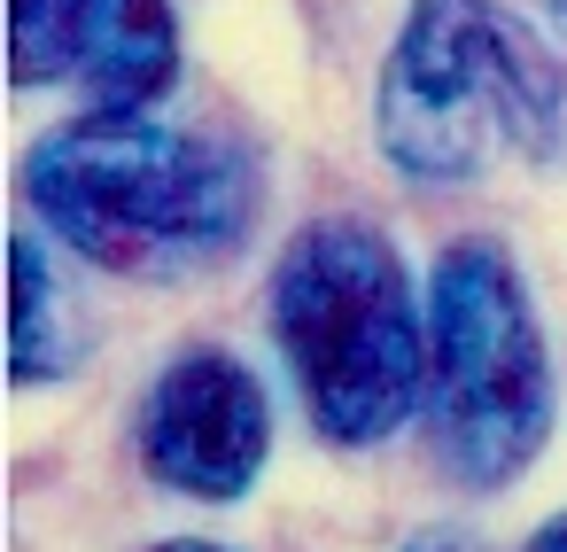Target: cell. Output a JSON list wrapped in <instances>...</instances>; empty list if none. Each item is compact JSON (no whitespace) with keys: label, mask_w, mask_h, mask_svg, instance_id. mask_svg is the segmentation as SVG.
I'll return each mask as SVG.
<instances>
[{"label":"cell","mask_w":567,"mask_h":552,"mask_svg":"<svg viewBox=\"0 0 567 552\" xmlns=\"http://www.w3.org/2000/svg\"><path fill=\"white\" fill-rule=\"evenodd\" d=\"M71 79H79L86 110H156L179 86L172 0H79Z\"/></svg>","instance_id":"obj_6"},{"label":"cell","mask_w":567,"mask_h":552,"mask_svg":"<svg viewBox=\"0 0 567 552\" xmlns=\"http://www.w3.org/2000/svg\"><path fill=\"white\" fill-rule=\"evenodd\" d=\"M272 343L311 428L342 451L389 443L427 405V296L365 218H319L280 249Z\"/></svg>","instance_id":"obj_3"},{"label":"cell","mask_w":567,"mask_h":552,"mask_svg":"<svg viewBox=\"0 0 567 552\" xmlns=\"http://www.w3.org/2000/svg\"><path fill=\"white\" fill-rule=\"evenodd\" d=\"M86 358V335L55 288V265H48V242L40 234H9V381H63L79 374Z\"/></svg>","instance_id":"obj_7"},{"label":"cell","mask_w":567,"mask_h":552,"mask_svg":"<svg viewBox=\"0 0 567 552\" xmlns=\"http://www.w3.org/2000/svg\"><path fill=\"white\" fill-rule=\"evenodd\" d=\"M133 443H141V467L156 490L234 505L241 490H257V474L272 459V397L234 350L187 343L148 381V397L133 412Z\"/></svg>","instance_id":"obj_5"},{"label":"cell","mask_w":567,"mask_h":552,"mask_svg":"<svg viewBox=\"0 0 567 552\" xmlns=\"http://www.w3.org/2000/svg\"><path fill=\"white\" fill-rule=\"evenodd\" d=\"M520 552H567V513H551V521H544V529H536Z\"/></svg>","instance_id":"obj_9"},{"label":"cell","mask_w":567,"mask_h":552,"mask_svg":"<svg viewBox=\"0 0 567 552\" xmlns=\"http://www.w3.org/2000/svg\"><path fill=\"white\" fill-rule=\"evenodd\" d=\"M373 149L412 187L567 164V63L497 0H412L373 86Z\"/></svg>","instance_id":"obj_2"},{"label":"cell","mask_w":567,"mask_h":552,"mask_svg":"<svg viewBox=\"0 0 567 552\" xmlns=\"http://www.w3.org/2000/svg\"><path fill=\"white\" fill-rule=\"evenodd\" d=\"M24 203L94 273L195 280L241 257L265 195L249 156L210 133L148 110H86L24 149Z\"/></svg>","instance_id":"obj_1"},{"label":"cell","mask_w":567,"mask_h":552,"mask_svg":"<svg viewBox=\"0 0 567 552\" xmlns=\"http://www.w3.org/2000/svg\"><path fill=\"white\" fill-rule=\"evenodd\" d=\"M559 420L551 343L505 242H451L427 273V428L466 490L520 482Z\"/></svg>","instance_id":"obj_4"},{"label":"cell","mask_w":567,"mask_h":552,"mask_svg":"<svg viewBox=\"0 0 567 552\" xmlns=\"http://www.w3.org/2000/svg\"><path fill=\"white\" fill-rule=\"evenodd\" d=\"M148 552H234V544H210V536H164V544H148Z\"/></svg>","instance_id":"obj_10"},{"label":"cell","mask_w":567,"mask_h":552,"mask_svg":"<svg viewBox=\"0 0 567 552\" xmlns=\"http://www.w3.org/2000/svg\"><path fill=\"white\" fill-rule=\"evenodd\" d=\"M71 24H79V0H9V86H63Z\"/></svg>","instance_id":"obj_8"}]
</instances>
